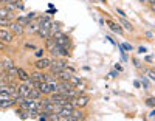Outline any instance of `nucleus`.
<instances>
[{"label": "nucleus", "instance_id": "dca6fc26", "mask_svg": "<svg viewBox=\"0 0 155 121\" xmlns=\"http://www.w3.org/2000/svg\"><path fill=\"white\" fill-rule=\"evenodd\" d=\"M0 17H6V19H14L16 17V14L14 12H11V11H8L5 6H0Z\"/></svg>", "mask_w": 155, "mask_h": 121}, {"label": "nucleus", "instance_id": "5701e85b", "mask_svg": "<svg viewBox=\"0 0 155 121\" xmlns=\"http://www.w3.org/2000/svg\"><path fill=\"white\" fill-rule=\"evenodd\" d=\"M144 104H146L147 107H155V98H153V96H150V98H146Z\"/></svg>", "mask_w": 155, "mask_h": 121}, {"label": "nucleus", "instance_id": "4468645a", "mask_svg": "<svg viewBox=\"0 0 155 121\" xmlns=\"http://www.w3.org/2000/svg\"><path fill=\"white\" fill-rule=\"evenodd\" d=\"M30 78H31V81H45V75H44V72L42 70H34L33 73H30Z\"/></svg>", "mask_w": 155, "mask_h": 121}, {"label": "nucleus", "instance_id": "2f4dec72", "mask_svg": "<svg viewBox=\"0 0 155 121\" xmlns=\"http://www.w3.org/2000/svg\"><path fill=\"white\" fill-rule=\"evenodd\" d=\"M150 9L155 12V2H153V3H150Z\"/></svg>", "mask_w": 155, "mask_h": 121}, {"label": "nucleus", "instance_id": "b1692460", "mask_svg": "<svg viewBox=\"0 0 155 121\" xmlns=\"http://www.w3.org/2000/svg\"><path fill=\"white\" fill-rule=\"evenodd\" d=\"M121 25H123V28H126L127 31H134V26L129 23V22H126V20H121Z\"/></svg>", "mask_w": 155, "mask_h": 121}, {"label": "nucleus", "instance_id": "9b49d317", "mask_svg": "<svg viewBox=\"0 0 155 121\" xmlns=\"http://www.w3.org/2000/svg\"><path fill=\"white\" fill-rule=\"evenodd\" d=\"M56 44H58V45H61V47L71 48V39H70L67 34H64V36H61L59 39H56Z\"/></svg>", "mask_w": 155, "mask_h": 121}, {"label": "nucleus", "instance_id": "4be33fe9", "mask_svg": "<svg viewBox=\"0 0 155 121\" xmlns=\"http://www.w3.org/2000/svg\"><path fill=\"white\" fill-rule=\"evenodd\" d=\"M3 69L6 70V69H9V67H14V62H12L11 59H6V58H3Z\"/></svg>", "mask_w": 155, "mask_h": 121}, {"label": "nucleus", "instance_id": "f8f14e48", "mask_svg": "<svg viewBox=\"0 0 155 121\" xmlns=\"http://www.w3.org/2000/svg\"><path fill=\"white\" fill-rule=\"evenodd\" d=\"M107 25H109V28H110L113 33H116V34H124V30L121 28L120 23H116V22H113V20H107Z\"/></svg>", "mask_w": 155, "mask_h": 121}, {"label": "nucleus", "instance_id": "c85d7f7f", "mask_svg": "<svg viewBox=\"0 0 155 121\" xmlns=\"http://www.w3.org/2000/svg\"><path fill=\"white\" fill-rule=\"evenodd\" d=\"M147 75H149V78H150L152 81H155V72H152V70H147Z\"/></svg>", "mask_w": 155, "mask_h": 121}, {"label": "nucleus", "instance_id": "9d476101", "mask_svg": "<svg viewBox=\"0 0 155 121\" xmlns=\"http://www.w3.org/2000/svg\"><path fill=\"white\" fill-rule=\"evenodd\" d=\"M71 76H73V73L67 69V67H65L64 70H61V72L56 75L58 81H70V79H71Z\"/></svg>", "mask_w": 155, "mask_h": 121}, {"label": "nucleus", "instance_id": "39448f33", "mask_svg": "<svg viewBox=\"0 0 155 121\" xmlns=\"http://www.w3.org/2000/svg\"><path fill=\"white\" fill-rule=\"evenodd\" d=\"M31 84L30 82H22L20 86H17V90H19V93H20V96H23V98H28L30 96V93H31Z\"/></svg>", "mask_w": 155, "mask_h": 121}, {"label": "nucleus", "instance_id": "6e6552de", "mask_svg": "<svg viewBox=\"0 0 155 121\" xmlns=\"http://www.w3.org/2000/svg\"><path fill=\"white\" fill-rule=\"evenodd\" d=\"M84 118H85V113L79 109V107H74L71 115H70V118H68V121H81Z\"/></svg>", "mask_w": 155, "mask_h": 121}, {"label": "nucleus", "instance_id": "ddd939ff", "mask_svg": "<svg viewBox=\"0 0 155 121\" xmlns=\"http://www.w3.org/2000/svg\"><path fill=\"white\" fill-rule=\"evenodd\" d=\"M17 78L22 81V82H28V81L31 79L30 78V73H27L23 69H20V67H17Z\"/></svg>", "mask_w": 155, "mask_h": 121}, {"label": "nucleus", "instance_id": "6ab92c4d", "mask_svg": "<svg viewBox=\"0 0 155 121\" xmlns=\"http://www.w3.org/2000/svg\"><path fill=\"white\" fill-rule=\"evenodd\" d=\"M37 36H41L42 39H47V37H50L51 36V31L50 30H47V28H41L39 26V30H37V33H36Z\"/></svg>", "mask_w": 155, "mask_h": 121}, {"label": "nucleus", "instance_id": "bb28decb", "mask_svg": "<svg viewBox=\"0 0 155 121\" xmlns=\"http://www.w3.org/2000/svg\"><path fill=\"white\" fill-rule=\"evenodd\" d=\"M6 50V42L5 40H0V51H5Z\"/></svg>", "mask_w": 155, "mask_h": 121}, {"label": "nucleus", "instance_id": "f3484780", "mask_svg": "<svg viewBox=\"0 0 155 121\" xmlns=\"http://www.w3.org/2000/svg\"><path fill=\"white\" fill-rule=\"evenodd\" d=\"M42 96H44V93L41 92V89H31V93H30L28 98H31V99H42Z\"/></svg>", "mask_w": 155, "mask_h": 121}, {"label": "nucleus", "instance_id": "72a5a7b5", "mask_svg": "<svg viewBox=\"0 0 155 121\" xmlns=\"http://www.w3.org/2000/svg\"><path fill=\"white\" fill-rule=\"evenodd\" d=\"M141 3H149V0H140Z\"/></svg>", "mask_w": 155, "mask_h": 121}, {"label": "nucleus", "instance_id": "7ed1b4c3", "mask_svg": "<svg viewBox=\"0 0 155 121\" xmlns=\"http://www.w3.org/2000/svg\"><path fill=\"white\" fill-rule=\"evenodd\" d=\"M50 65H51V59H48V58H39L36 62H34V67L37 70H47V69H50Z\"/></svg>", "mask_w": 155, "mask_h": 121}, {"label": "nucleus", "instance_id": "2eb2a0df", "mask_svg": "<svg viewBox=\"0 0 155 121\" xmlns=\"http://www.w3.org/2000/svg\"><path fill=\"white\" fill-rule=\"evenodd\" d=\"M39 89H41V92L44 93V96H50V95H51L50 84L47 82V81H41V86H39Z\"/></svg>", "mask_w": 155, "mask_h": 121}, {"label": "nucleus", "instance_id": "1a4fd4ad", "mask_svg": "<svg viewBox=\"0 0 155 121\" xmlns=\"http://www.w3.org/2000/svg\"><path fill=\"white\" fill-rule=\"evenodd\" d=\"M17 106V101L14 98H9V99H0V110H6L9 107H14Z\"/></svg>", "mask_w": 155, "mask_h": 121}, {"label": "nucleus", "instance_id": "412c9836", "mask_svg": "<svg viewBox=\"0 0 155 121\" xmlns=\"http://www.w3.org/2000/svg\"><path fill=\"white\" fill-rule=\"evenodd\" d=\"M16 22H17V23H20L22 26H27L30 20H28V17H27V16H17V19H16Z\"/></svg>", "mask_w": 155, "mask_h": 121}, {"label": "nucleus", "instance_id": "20e7f679", "mask_svg": "<svg viewBox=\"0 0 155 121\" xmlns=\"http://www.w3.org/2000/svg\"><path fill=\"white\" fill-rule=\"evenodd\" d=\"M9 30L14 36H23L25 34V26H22L20 23H17L16 20H12L11 25H9Z\"/></svg>", "mask_w": 155, "mask_h": 121}, {"label": "nucleus", "instance_id": "a211bd4d", "mask_svg": "<svg viewBox=\"0 0 155 121\" xmlns=\"http://www.w3.org/2000/svg\"><path fill=\"white\" fill-rule=\"evenodd\" d=\"M58 44H56V39L53 37V36H50V37H47L45 39V50H50V48H53V47H56Z\"/></svg>", "mask_w": 155, "mask_h": 121}, {"label": "nucleus", "instance_id": "a878e982", "mask_svg": "<svg viewBox=\"0 0 155 121\" xmlns=\"http://www.w3.org/2000/svg\"><path fill=\"white\" fill-rule=\"evenodd\" d=\"M44 53H45V48H39V50H36V58L39 59V58H44Z\"/></svg>", "mask_w": 155, "mask_h": 121}, {"label": "nucleus", "instance_id": "393cba45", "mask_svg": "<svg viewBox=\"0 0 155 121\" xmlns=\"http://www.w3.org/2000/svg\"><path fill=\"white\" fill-rule=\"evenodd\" d=\"M70 81H71V84H73L74 87H76V86H79V84L82 82V81H81L79 78H78V76H71V79H70Z\"/></svg>", "mask_w": 155, "mask_h": 121}, {"label": "nucleus", "instance_id": "423d86ee", "mask_svg": "<svg viewBox=\"0 0 155 121\" xmlns=\"http://www.w3.org/2000/svg\"><path fill=\"white\" fill-rule=\"evenodd\" d=\"M12 39H14V34L11 33L9 28H0V40H5L6 44L12 42Z\"/></svg>", "mask_w": 155, "mask_h": 121}, {"label": "nucleus", "instance_id": "aec40b11", "mask_svg": "<svg viewBox=\"0 0 155 121\" xmlns=\"http://www.w3.org/2000/svg\"><path fill=\"white\" fill-rule=\"evenodd\" d=\"M11 19H6V17H0V28H9L11 25Z\"/></svg>", "mask_w": 155, "mask_h": 121}, {"label": "nucleus", "instance_id": "f704fd0d", "mask_svg": "<svg viewBox=\"0 0 155 121\" xmlns=\"http://www.w3.org/2000/svg\"><path fill=\"white\" fill-rule=\"evenodd\" d=\"M0 90H2V84H0Z\"/></svg>", "mask_w": 155, "mask_h": 121}, {"label": "nucleus", "instance_id": "c756f323", "mask_svg": "<svg viewBox=\"0 0 155 121\" xmlns=\"http://www.w3.org/2000/svg\"><path fill=\"white\" fill-rule=\"evenodd\" d=\"M27 17H28V20H34V19H36V14H34V12H30Z\"/></svg>", "mask_w": 155, "mask_h": 121}, {"label": "nucleus", "instance_id": "473e14b6", "mask_svg": "<svg viewBox=\"0 0 155 121\" xmlns=\"http://www.w3.org/2000/svg\"><path fill=\"white\" fill-rule=\"evenodd\" d=\"M8 2H9V0H0V3H3V5H5V3H8Z\"/></svg>", "mask_w": 155, "mask_h": 121}, {"label": "nucleus", "instance_id": "f257e3e1", "mask_svg": "<svg viewBox=\"0 0 155 121\" xmlns=\"http://www.w3.org/2000/svg\"><path fill=\"white\" fill-rule=\"evenodd\" d=\"M65 67H67V62L64 61L62 58L53 59V61H51V65H50V73L56 76V75H58L61 70H64V69H65Z\"/></svg>", "mask_w": 155, "mask_h": 121}, {"label": "nucleus", "instance_id": "f03ea898", "mask_svg": "<svg viewBox=\"0 0 155 121\" xmlns=\"http://www.w3.org/2000/svg\"><path fill=\"white\" fill-rule=\"evenodd\" d=\"M74 107H79V109H82V107H85V106H88V103H90V96H87V95H79L78 98H74L73 101H70Z\"/></svg>", "mask_w": 155, "mask_h": 121}, {"label": "nucleus", "instance_id": "0eeeda50", "mask_svg": "<svg viewBox=\"0 0 155 121\" xmlns=\"http://www.w3.org/2000/svg\"><path fill=\"white\" fill-rule=\"evenodd\" d=\"M39 20L37 19H34V20H30L28 22V25L25 26V33H28V34H36L37 33V30H39Z\"/></svg>", "mask_w": 155, "mask_h": 121}, {"label": "nucleus", "instance_id": "7c9ffc66", "mask_svg": "<svg viewBox=\"0 0 155 121\" xmlns=\"http://www.w3.org/2000/svg\"><path fill=\"white\" fill-rule=\"evenodd\" d=\"M124 48H126V50H132V47L129 45V44H124Z\"/></svg>", "mask_w": 155, "mask_h": 121}, {"label": "nucleus", "instance_id": "cd10ccee", "mask_svg": "<svg viewBox=\"0 0 155 121\" xmlns=\"http://www.w3.org/2000/svg\"><path fill=\"white\" fill-rule=\"evenodd\" d=\"M115 11H116V12H118V14H120V16H121V17H126V12H124V11H123V9H121V8H116V9H115Z\"/></svg>", "mask_w": 155, "mask_h": 121}]
</instances>
